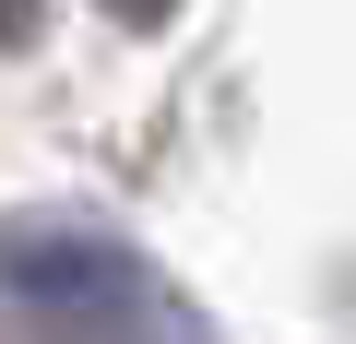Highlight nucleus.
<instances>
[{
  "label": "nucleus",
  "mask_w": 356,
  "mask_h": 344,
  "mask_svg": "<svg viewBox=\"0 0 356 344\" xmlns=\"http://www.w3.org/2000/svg\"><path fill=\"white\" fill-rule=\"evenodd\" d=\"M0 297L72 332H166V344L191 332V309L154 285V261L119 249L107 226H0Z\"/></svg>",
  "instance_id": "f257e3e1"
},
{
  "label": "nucleus",
  "mask_w": 356,
  "mask_h": 344,
  "mask_svg": "<svg viewBox=\"0 0 356 344\" xmlns=\"http://www.w3.org/2000/svg\"><path fill=\"white\" fill-rule=\"evenodd\" d=\"M36 24H48V0H0V48H24Z\"/></svg>",
  "instance_id": "f03ea898"
},
{
  "label": "nucleus",
  "mask_w": 356,
  "mask_h": 344,
  "mask_svg": "<svg viewBox=\"0 0 356 344\" xmlns=\"http://www.w3.org/2000/svg\"><path fill=\"white\" fill-rule=\"evenodd\" d=\"M107 13H119V24H166L178 0H107Z\"/></svg>",
  "instance_id": "7ed1b4c3"
}]
</instances>
